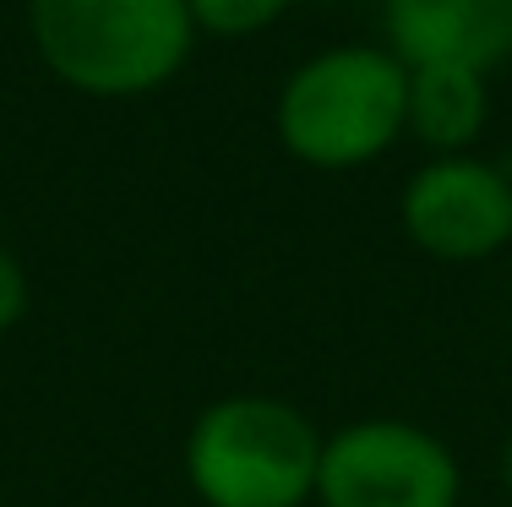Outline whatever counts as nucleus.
<instances>
[{
  "instance_id": "nucleus-2",
  "label": "nucleus",
  "mask_w": 512,
  "mask_h": 507,
  "mask_svg": "<svg viewBox=\"0 0 512 507\" xmlns=\"http://www.w3.org/2000/svg\"><path fill=\"white\" fill-rule=\"evenodd\" d=\"M44 71L88 99H142L180 77L197 44L186 0H28Z\"/></svg>"
},
{
  "instance_id": "nucleus-3",
  "label": "nucleus",
  "mask_w": 512,
  "mask_h": 507,
  "mask_svg": "<svg viewBox=\"0 0 512 507\" xmlns=\"http://www.w3.org/2000/svg\"><path fill=\"white\" fill-rule=\"evenodd\" d=\"M322 469V431L267 393H229L191 420L186 480L202 507H306Z\"/></svg>"
},
{
  "instance_id": "nucleus-10",
  "label": "nucleus",
  "mask_w": 512,
  "mask_h": 507,
  "mask_svg": "<svg viewBox=\"0 0 512 507\" xmlns=\"http://www.w3.org/2000/svg\"><path fill=\"white\" fill-rule=\"evenodd\" d=\"M502 475H507V491H512V437H507V453H502Z\"/></svg>"
},
{
  "instance_id": "nucleus-5",
  "label": "nucleus",
  "mask_w": 512,
  "mask_h": 507,
  "mask_svg": "<svg viewBox=\"0 0 512 507\" xmlns=\"http://www.w3.org/2000/svg\"><path fill=\"white\" fill-rule=\"evenodd\" d=\"M404 235L436 262H491L512 246V175L474 153H442L398 197Z\"/></svg>"
},
{
  "instance_id": "nucleus-9",
  "label": "nucleus",
  "mask_w": 512,
  "mask_h": 507,
  "mask_svg": "<svg viewBox=\"0 0 512 507\" xmlns=\"http://www.w3.org/2000/svg\"><path fill=\"white\" fill-rule=\"evenodd\" d=\"M33 306V284H28V268L0 246V333H11Z\"/></svg>"
},
{
  "instance_id": "nucleus-6",
  "label": "nucleus",
  "mask_w": 512,
  "mask_h": 507,
  "mask_svg": "<svg viewBox=\"0 0 512 507\" xmlns=\"http://www.w3.org/2000/svg\"><path fill=\"white\" fill-rule=\"evenodd\" d=\"M382 22L404 66H469L491 77L512 55V0H382Z\"/></svg>"
},
{
  "instance_id": "nucleus-1",
  "label": "nucleus",
  "mask_w": 512,
  "mask_h": 507,
  "mask_svg": "<svg viewBox=\"0 0 512 507\" xmlns=\"http://www.w3.org/2000/svg\"><path fill=\"white\" fill-rule=\"evenodd\" d=\"M278 142L306 169H365L409 131V66L387 44H333L300 60L273 104Z\"/></svg>"
},
{
  "instance_id": "nucleus-7",
  "label": "nucleus",
  "mask_w": 512,
  "mask_h": 507,
  "mask_svg": "<svg viewBox=\"0 0 512 507\" xmlns=\"http://www.w3.org/2000/svg\"><path fill=\"white\" fill-rule=\"evenodd\" d=\"M491 120L485 71L469 66H409V137L442 153H469Z\"/></svg>"
},
{
  "instance_id": "nucleus-4",
  "label": "nucleus",
  "mask_w": 512,
  "mask_h": 507,
  "mask_svg": "<svg viewBox=\"0 0 512 507\" xmlns=\"http://www.w3.org/2000/svg\"><path fill=\"white\" fill-rule=\"evenodd\" d=\"M463 469L436 431L398 415H371L322 437V507H458Z\"/></svg>"
},
{
  "instance_id": "nucleus-8",
  "label": "nucleus",
  "mask_w": 512,
  "mask_h": 507,
  "mask_svg": "<svg viewBox=\"0 0 512 507\" xmlns=\"http://www.w3.org/2000/svg\"><path fill=\"white\" fill-rule=\"evenodd\" d=\"M289 6H295V0H186L197 33H207V39H229V44L267 33Z\"/></svg>"
}]
</instances>
